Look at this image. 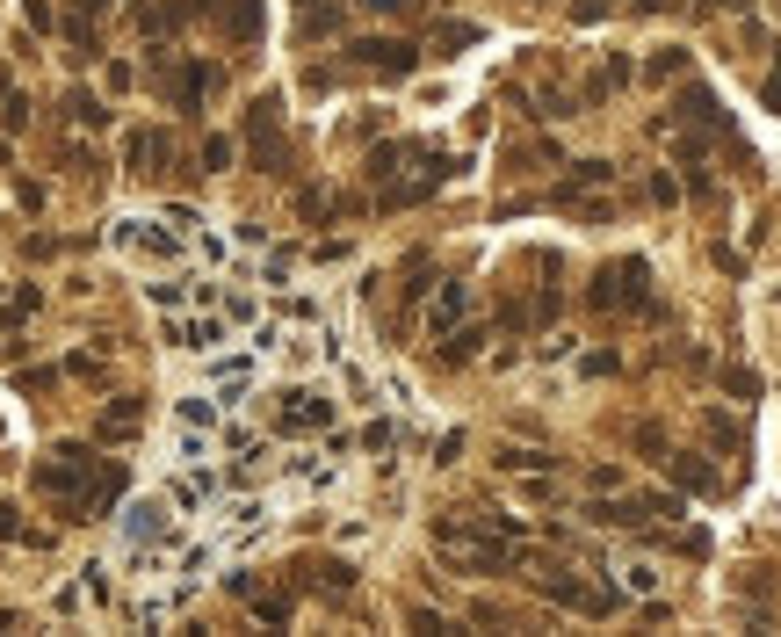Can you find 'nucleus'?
Returning <instances> with one entry per match:
<instances>
[{
    "label": "nucleus",
    "instance_id": "obj_1",
    "mask_svg": "<svg viewBox=\"0 0 781 637\" xmlns=\"http://www.w3.org/2000/svg\"><path fill=\"white\" fill-rule=\"evenodd\" d=\"M644 297H651V268L630 254V261H608L601 276H593L586 305H593V312H644Z\"/></svg>",
    "mask_w": 781,
    "mask_h": 637
},
{
    "label": "nucleus",
    "instance_id": "obj_2",
    "mask_svg": "<svg viewBox=\"0 0 781 637\" xmlns=\"http://www.w3.org/2000/svg\"><path fill=\"white\" fill-rule=\"evenodd\" d=\"M348 66L369 80H405L420 66V44L413 37H362V44H348Z\"/></svg>",
    "mask_w": 781,
    "mask_h": 637
},
{
    "label": "nucleus",
    "instance_id": "obj_3",
    "mask_svg": "<svg viewBox=\"0 0 781 637\" xmlns=\"http://www.w3.org/2000/svg\"><path fill=\"white\" fill-rule=\"evenodd\" d=\"M246 131H254V160L268 174H290V145H283V95H261L254 116H246Z\"/></svg>",
    "mask_w": 781,
    "mask_h": 637
},
{
    "label": "nucleus",
    "instance_id": "obj_4",
    "mask_svg": "<svg viewBox=\"0 0 781 637\" xmlns=\"http://www.w3.org/2000/svg\"><path fill=\"white\" fill-rule=\"evenodd\" d=\"M160 341H167V348H181V355H203V348H225V341H232V326H225V312H203V319L167 312Z\"/></svg>",
    "mask_w": 781,
    "mask_h": 637
},
{
    "label": "nucleus",
    "instance_id": "obj_5",
    "mask_svg": "<svg viewBox=\"0 0 781 637\" xmlns=\"http://www.w3.org/2000/svg\"><path fill=\"white\" fill-rule=\"evenodd\" d=\"M319 428H333V399H319V391H283L275 435H319Z\"/></svg>",
    "mask_w": 781,
    "mask_h": 637
},
{
    "label": "nucleus",
    "instance_id": "obj_6",
    "mask_svg": "<svg viewBox=\"0 0 781 637\" xmlns=\"http://www.w3.org/2000/svg\"><path fill=\"white\" fill-rule=\"evenodd\" d=\"M536 587H543L550 601H565V609H579V616H608V609H615L608 587H586V580H572V572H543Z\"/></svg>",
    "mask_w": 781,
    "mask_h": 637
},
{
    "label": "nucleus",
    "instance_id": "obj_7",
    "mask_svg": "<svg viewBox=\"0 0 781 637\" xmlns=\"http://www.w3.org/2000/svg\"><path fill=\"white\" fill-rule=\"evenodd\" d=\"M116 247H123V254H145V261H174V254H181V239H174V232H160L152 218H123V225H116Z\"/></svg>",
    "mask_w": 781,
    "mask_h": 637
},
{
    "label": "nucleus",
    "instance_id": "obj_8",
    "mask_svg": "<svg viewBox=\"0 0 781 637\" xmlns=\"http://www.w3.org/2000/svg\"><path fill=\"white\" fill-rule=\"evenodd\" d=\"M297 587L304 594H348L355 587V565L348 558H297Z\"/></svg>",
    "mask_w": 781,
    "mask_h": 637
},
{
    "label": "nucleus",
    "instance_id": "obj_9",
    "mask_svg": "<svg viewBox=\"0 0 781 637\" xmlns=\"http://www.w3.org/2000/svg\"><path fill=\"white\" fill-rule=\"evenodd\" d=\"M123 160H131L138 174H167L174 167V138L167 131H131L123 138Z\"/></svg>",
    "mask_w": 781,
    "mask_h": 637
},
{
    "label": "nucleus",
    "instance_id": "obj_10",
    "mask_svg": "<svg viewBox=\"0 0 781 637\" xmlns=\"http://www.w3.org/2000/svg\"><path fill=\"white\" fill-rule=\"evenodd\" d=\"M210 15L225 22L232 44H254L261 37V0H210Z\"/></svg>",
    "mask_w": 781,
    "mask_h": 637
},
{
    "label": "nucleus",
    "instance_id": "obj_11",
    "mask_svg": "<svg viewBox=\"0 0 781 637\" xmlns=\"http://www.w3.org/2000/svg\"><path fill=\"white\" fill-rule=\"evenodd\" d=\"M66 116H73L80 131H109V124H116V109L95 95V87H73V95H66Z\"/></svg>",
    "mask_w": 781,
    "mask_h": 637
},
{
    "label": "nucleus",
    "instance_id": "obj_12",
    "mask_svg": "<svg viewBox=\"0 0 781 637\" xmlns=\"http://www.w3.org/2000/svg\"><path fill=\"white\" fill-rule=\"evenodd\" d=\"M666 471H673V485H680V493H716V485H724V478H716L702 457H687V449H673V457H666Z\"/></svg>",
    "mask_w": 781,
    "mask_h": 637
},
{
    "label": "nucleus",
    "instance_id": "obj_13",
    "mask_svg": "<svg viewBox=\"0 0 781 637\" xmlns=\"http://www.w3.org/2000/svg\"><path fill=\"white\" fill-rule=\"evenodd\" d=\"M145 297H152V305H160V312H181V305H196V297H210L196 276H167V283H145Z\"/></svg>",
    "mask_w": 781,
    "mask_h": 637
},
{
    "label": "nucleus",
    "instance_id": "obj_14",
    "mask_svg": "<svg viewBox=\"0 0 781 637\" xmlns=\"http://www.w3.org/2000/svg\"><path fill=\"white\" fill-rule=\"evenodd\" d=\"M138 420H145V406H138V399H116V406L102 413V428H95V435H102V442H123V435L138 428Z\"/></svg>",
    "mask_w": 781,
    "mask_h": 637
},
{
    "label": "nucleus",
    "instance_id": "obj_15",
    "mask_svg": "<svg viewBox=\"0 0 781 637\" xmlns=\"http://www.w3.org/2000/svg\"><path fill=\"white\" fill-rule=\"evenodd\" d=\"M246 609H254V616H261V623H275V630H283V623H290V616H297V601H290V594H283V587H275V594H261V587H254V594H246Z\"/></svg>",
    "mask_w": 781,
    "mask_h": 637
},
{
    "label": "nucleus",
    "instance_id": "obj_16",
    "mask_svg": "<svg viewBox=\"0 0 781 637\" xmlns=\"http://www.w3.org/2000/svg\"><path fill=\"white\" fill-rule=\"evenodd\" d=\"M225 167H239V138L232 131H210L203 138V174H225Z\"/></svg>",
    "mask_w": 781,
    "mask_h": 637
},
{
    "label": "nucleus",
    "instance_id": "obj_17",
    "mask_svg": "<svg viewBox=\"0 0 781 637\" xmlns=\"http://www.w3.org/2000/svg\"><path fill=\"white\" fill-rule=\"evenodd\" d=\"M702 428H709V442H716V449H724V457H745V428H738V420H731V413H709V420H702Z\"/></svg>",
    "mask_w": 781,
    "mask_h": 637
},
{
    "label": "nucleus",
    "instance_id": "obj_18",
    "mask_svg": "<svg viewBox=\"0 0 781 637\" xmlns=\"http://www.w3.org/2000/svg\"><path fill=\"white\" fill-rule=\"evenodd\" d=\"M557 457L550 449H499V471H521V478H536V471H550Z\"/></svg>",
    "mask_w": 781,
    "mask_h": 637
},
{
    "label": "nucleus",
    "instance_id": "obj_19",
    "mask_svg": "<svg viewBox=\"0 0 781 637\" xmlns=\"http://www.w3.org/2000/svg\"><path fill=\"white\" fill-rule=\"evenodd\" d=\"M210 377L225 384V391H239L246 377H254V355H217V362H210Z\"/></svg>",
    "mask_w": 781,
    "mask_h": 637
},
{
    "label": "nucleus",
    "instance_id": "obj_20",
    "mask_svg": "<svg viewBox=\"0 0 781 637\" xmlns=\"http://www.w3.org/2000/svg\"><path fill=\"white\" fill-rule=\"evenodd\" d=\"M463 44H478V22H442V37H434V51H463Z\"/></svg>",
    "mask_w": 781,
    "mask_h": 637
},
{
    "label": "nucleus",
    "instance_id": "obj_21",
    "mask_svg": "<svg viewBox=\"0 0 781 637\" xmlns=\"http://www.w3.org/2000/svg\"><path fill=\"white\" fill-rule=\"evenodd\" d=\"M0 131H29V95H15V87L0 95Z\"/></svg>",
    "mask_w": 781,
    "mask_h": 637
},
{
    "label": "nucleus",
    "instance_id": "obj_22",
    "mask_svg": "<svg viewBox=\"0 0 781 637\" xmlns=\"http://www.w3.org/2000/svg\"><path fill=\"white\" fill-rule=\"evenodd\" d=\"M37 305H44V290H37V283H22V290L8 297V312H0V319H8V326H22V319L37 312Z\"/></svg>",
    "mask_w": 781,
    "mask_h": 637
},
{
    "label": "nucleus",
    "instance_id": "obj_23",
    "mask_svg": "<svg viewBox=\"0 0 781 637\" xmlns=\"http://www.w3.org/2000/svg\"><path fill=\"white\" fill-rule=\"evenodd\" d=\"M478 341H485L478 326H463V333H449V341H442V362H471V355H478Z\"/></svg>",
    "mask_w": 781,
    "mask_h": 637
},
{
    "label": "nucleus",
    "instance_id": "obj_24",
    "mask_svg": "<svg viewBox=\"0 0 781 637\" xmlns=\"http://www.w3.org/2000/svg\"><path fill=\"white\" fill-rule=\"evenodd\" d=\"M724 391H731V399H760V370H745V362H731V370H724Z\"/></svg>",
    "mask_w": 781,
    "mask_h": 637
},
{
    "label": "nucleus",
    "instance_id": "obj_25",
    "mask_svg": "<svg viewBox=\"0 0 781 637\" xmlns=\"http://www.w3.org/2000/svg\"><path fill=\"white\" fill-rule=\"evenodd\" d=\"M398 442H405L398 420H369V428H362V449H398Z\"/></svg>",
    "mask_w": 781,
    "mask_h": 637
},
{
    "label": "nucleus",
    "instance_id": "obj_26",
    "mask_svg": "<svg viewBox=\"0 0 781 637\" xmlns=\"http://www.w3.org/2000/svg\"><path fill=\"white\" fill-rule=\"evenodd\" d=\"M463 319V283H449L442 297H434V326H456Z\"/></svg>",
    "mask_w": 781,
    "mask_h": 637
},
{
    "label": "nucleus",
    "instance_id": "obj_27",
    "mask_svg": "<svg viewBox=\"0 0 781 637\" xmlns=\"http://www.w3.org/2000/svg\"><path fill=\"white\" fill-rule=\"evenodd\" d=\"M22 22H29V29H44V37H51V29H58V8H51V0H22Z\"/></svg>",
    "mask_w": 781,
    "mask_h": 637
},
{
    "label": "nucleus",
    "instance_id": "obj_28",
    "mask_svg": "<svg viewBox=\"0 0 781 637\" xmlns=\"http://www.w3.org/2000/svg\"><path fill=\"white\" fill-rule=\"evenodd\" d=\"M326 29H340V15H326V8H311V15L297 22V37L311 44V37H326Z\"/></svg>",
    "mask_w": 781,
    "mask_h": 637
},
{
    "label": "nucleus",
    "instance_id": "obj_29",
    "mask_svg": "<svg viewBox=\"0 0 781 637\" xmlns=\"http://www.w3.org/2000/svg\"><path fill=\"white\" fill-rule=\"evenodd\" d=\"M622 587H630V594H651V587H659V572H651V565H630V572H622Z\"/></svg>",
    "mask_w": 781,
    "mask_h": 637
},
{
    "label": "nucleus",
    "instance_id": "obj_30",
    "mask_svg": "<svg viewBox=\"0 0 781 637\" xmlns=\"http://www.w3.org/2000/svg\"><path fill=\"white\" fill-rule=\"evenodd\" d=\"M290 261H297V254H290V247H275V254H268V261H261V276H268V283H283V276H290Z\"/></svg>",
    "mask_w": 781,
    "mask_h": 637
},
{
    "label": "nucleus",
    "instance_id": "obj_31",
    "mask_svg": "<svg viewBox=\"0 0 781 637\" xmlns=\"http://www.w3.org/2000/svg\"><path fill=\"white\" fill-rule=\"evenodd\" d=\"M0 543H22V507L0 500Z\"/></svg>",
    "mask_w": 781,
    "mask_h": 637
},
{
    "label": "nucleus",
    "instance_id": "obj_32",
    "mask_svg": "<svg viewBox=\"0 0 781 637\" xmlns=\"http://www.w3.org/2000/svg\"><path fill=\"white\" fill-rule=\"evenodd\" d=\"M687 66V51H659V58H651V80H673Z\"/></svg>",
    "mask_w": 781,
    "mask_h": 637
},
{
    "label": "nucleus",
    "instance_id": "obj_33",
    "mask_svg": "<svg viewBox=\"0 0 781 637\" xmlns=\"http://www.w3.org/2000/svg\"><path fill=\"white\" fill-rule=\"evenodd\" d=\"M311 254H319V261H348V254H355V239H319Z\"/></svg>",
    "mask_w": 781,
    "mask_h": 637
},
{
    "label": "nucleus",
    "instance_id": "obj_34",
    "mask_svg": "<svg viewBox=\"0 0 781 637\" xmlns=\"http://www.w3.org/2000/svg\"><path fill=\"white\" fill-rule=\"evenodd\" d=\"M66 370H73L80 384H102V362H95V355H73V362H66Z\"/></svg>",
    "mask_w": 781,
    "mask_h": 637
},
{
    "label": "nucleus",
    "instance_id": "obj_35",
    "mask_svg": "<svg viewBox=\"0 0 781 637\" xmlns=\"http://www.w3.org/2000/svg\"><path fill=\"white\" fill-rule=\"evenodd\" d=\"M181 428H210V406L203 399H181Z\"/></svg>",
    "mask_w": 781,
    "mask_h": 637
},
{
    "label": "nucleus",
    "instance_id": "obj_36",
    "mask_svg": "<svg viewBox=\"0 0 781 637\" xmlns=\"http://www.w3.org/2000/svg\"><path fill=\"white\" fill-rule=\"evenodd\" d=\"M572 22H579V29H586V22H608V0H579Z\"/></svg>",
    "mask_w": 781,
    "mask_h": 637
},
{
    "label": "nucleus",
    "instance_id": "obj_37",
    "mask_svg": "<svg viewBox=\"0 0 781 637\" xmlns=\"http://www.w3.org/2000/svg\"><path fill=\"white\" fill-rule=\"evenodd\" d=\"M102 80H109V95H123V87H131L138 73H131V66H123V58H109V73H102Z\"/></svg>",
    "mask_w": 781,
    "mask_h": 637
},
{
    "label": "nucleus",
    "instance_id": "obj_38",
    "mask_svg": "<svg viewBox=\"0 0 781 637\" xmlns=\"http://www.w3.org/2000/svg\"><path fill=\"white\" fill-rule=\"evenodd\" d=\"M362 8H369V15H413L420 0H362Z\"/></svg>",
    "mask_w": 781,
    "mask_h": 637
},
{
    "label": "nucleus",
    "instance_id": "obj_39",
    "mask_svg": "<svg viewBox=\"0 0 781 637\" xmlns=\"http://www.w3.org/2000/svg\"><path fill=\"white\" fill-rule=\"evenodd\" d=\"M15 384H22V391H51V384H58V370H22Z\"/></svg>",
    "mask_w": 781,
    "mask_h": 637
},
{
    "label": "nucleus",
    "instance_id": "obj_40",
    "mask_svg": "<svg viewBox=\"0 0 781 637\" xmlns=\"http://www.w3.org/2000/svg\"><path fill=\"white\" fill-rule=\"evenodd\" d=\"M695 8H745V0H695Z\"/></svg>",
    "mask_w": 781,
    "mask_h": 637
},
{
    "label": "nucleus",
    "instance_id": "obj_41",
    "mask_svg": "<svg viewBox=\"0 0 781 637\" xmlns=\"http://www.w3.org/2000/svg\"><path fill=\"white\" fill-rule=\"evenodd\" d=\"M80 8H87V15H95V8H109V0H80Z\"/></svg>",
    "mask_w": 781,
    "mask_h": 637
},
{
    "label": "nucleus",
    "instance_id": "obj_42",
    "mask_svg": "<svg viewBox=\"0 0 781 637\" xmlns=\"http://www.w3.org/2000/svg\"><path fill=\"white\" fill-rule=\"evenodd\" d=\"M0 167H8V138H0Z\"/></svg>",
    "mask_w": 781,
    "mask_h": 637
}]
</instances>
